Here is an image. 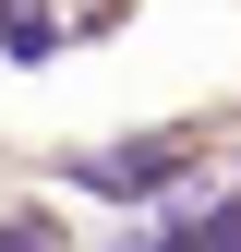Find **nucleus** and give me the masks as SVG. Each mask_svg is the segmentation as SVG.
I'll return each mask as SVG.
<instances>
[{
	"mask_svg": "<svg viewBox=\"0 0 241 252\" xmlns=\"http://www.w3.org/2000/svg\"><path fill=\"white\" fill-rule=\"evenodd\" d=\"M169 168H181V132H145V144H84V156H73V180H84V192H109V204L169 192Z\"/></svg>",
	"mask_w": 241,
	"mask_h": 252,
	"instance_id": "obj_1",
	"label": "nucleus"
},
{
	"mask_svg": "<svg viewBox=\"0 0 241 252\" xmlns=\"http://www.w3.org/2000/svg\"><path fill=\"white\" fill-rule=\"evenodd\" d=\"M0 48H12V60H48V48H60V24L37 12V0H12V12H0Z\"/></svg>",
	"mask_w": 241,
	"mask_h": 252,
	"instance_id": "obj_2",
	"label": "nucleus"
},
{
	"mask_svg": "<svg viewBox=\"0 0 241 252\" xmlns=\"http://www.w3.org/2000/svg\"><path fill=\"white\" fill-rule=\"evenodd\" d=\"M0 252H60V228H37V216H0Z\"/></svg>",
	"mask_w": 241,
	"mask_h": 252,
	"instance_id": "obj_3",
	"label": "nucleus"
}]
</instances>
